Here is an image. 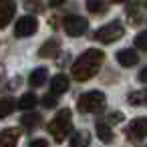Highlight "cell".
<instances>
[{
  "instance_id": "1",
  "label": "cell",
  "mask_w": 147,
  "mask_h": 147,
  "mask_svg": "<svg viewBox=\"0 0 147 147\" xmlns=\"http://www.w3.org/2000/svg\"><path fill=\"white\" fill-rule=\"evenodd\" d=\"M103 61H105L103 51H99V49H89V51H85V53L75 61V65H73V79L79 81V83L93 79V77L99 73Z\"/></svg>"
},
{
  "instance_id": "2",
  "label": "cell",
  "mask_w": 147,
  "mask_h": 147,
  "mask_svg": "<svg viewBox=\"0 0 147 147\" xmlns=\"http://www.w3.org/2000/svg\"><path fill=\"white\" fill-rule=\"evenodd\" d=\"M71 117H73V115H71L69 109H61V111L57 113V117L49 123V133L53 135V139H55L57 143L65 141V137L71 135V131H73V119H71Z\"/></svg>"
},
{
  "instance_id": "3",
  "label": "cell",
  "mask_w": 147,
  "mask_h": 147,
  "mask_svg": "<svg viewBox=\"0 0 147 147\" xmlns=\"http://www.w3.org/2000/svg\"><path fill=\"white\" fill-rule=\"evenodd\" d=\"M77 107L81 113H99L105 107V95L101 91H89L79 97Z\"/></svg>"
},
{
  "instance_id": "4",
  "label": "cell",
  "mask_w": 147,
  "mask_h": 147,
  "mask_svg": "<svg viewBox=\"0 0 147 147\" xmlns=\"http://www.w3.org/2000/svg\"><path fill=\"white\" fill-rule=\"evenodd\" d=\"M123 34H125L123 24L115 20V22H109V24L101 26V28L95 32V38H97L99 42H103V45H111V42H115V40L123 38Z\"/></svg>"
},
{
  "instance_id": "5",
  "label": "cell",
  "mask_w": 147,
  "mask_h": 147,
  "mask_svg": "<svg viewBox=\"0 0 147 147\" xmlns=\"http://www.w3.org/2000/svg\"><path fill=\"white\" fill-rule=\"evenodd\" d=\"M63 26H65V32H67L69 36H81V34H85V32H87L89 22H87V18H83V16L71 14V16H67V18H65Z\"/></svg>"
},
{
  "instance_id": "6",
  "label": "cell",
  "mask_w": 147,
  "mask_h": 147,
  "mask_svg": "<svg viewBox=\"0 0 147 147\" xmlns=\"http://www.w3.org/2000/svg\"><path fill=\"white\" fill-rule=\"evenodd\" d=\"M125 135L129 141H141L147 137V117H137L125 127Z\"/></svg>"
},
{
  "instance_id": "7",
  "label": "cell",
  "mask_w": 147,
  "mask_h": 147,
  "mask_svg": "<svg viewBox=\"0 0 147 147\" xmlns=\"http://www.w3.org/2000/svg\"><path fill=\"white\" fill-rule=\"evenodd\" d=\"M38 30V20L34 16H22L16 26H14V34L18 38H26V36H32L34 32Z\"/></svg>"
},
{
  "instance_id": "8",
  "label": "cell",
  "mask_w": 147,
  "mask_h": 147,
  "mask_svg": "<svg viewBox=\"0 0 147 147\" xmlns=\"http://www.w3.org/2000/svg\"><path fill=\"white\" fill-rule=\"evenodd\" d=\"M14 12H16L14 0H0V28L8 26V22L12 20Z\"/></svg>"
},
{
  "instance_id": "9",
  "label": "cell",
  "mask_w": 147,
  "mask_h": 147,
  "mask_svg": "<svg viewBox=\"0 0 147 147\" xmlns=\"http://www.w3.org/2000/svg\"><path fill=\"white\" fill-rule=\"evenodd\" d=\"M20 139V131L18 129H4V131H0V147H16Z\"/></svg>"
},
{
  "instance_id": "10",
  "label": "cell",
  "mask_w": 147,
  "mask_h": 147,
  "mask_svg": "<svg viewBox=\"0 0 147 147\" xmlns=\"http://www.w3.org/2000/svg\"><path fill=\"white\" fill-rule=\"evenodd\" d=\"M117 61H119L121 67H135L139 63V55L131 49H123V51L117 53Z\"/></svg>"
},
{
  "instance_id": "11",
  "label": "cell",
  "mask_w": 147,
  "mask_h": 147,
  "mask_svg": "<svg viewBox=\"0 0 147 147\" xmlns=\"http://www.w3.org/2000/svg\"><path fill=\"white\" fill-rule=\"evenodd\" d=\"M67 89H69V77L67 75H55L53 77V81H51V93H55V95H63V93H67Z\"/></svg>"
},
{
  "instance_id": "12",
  "label": "cell",
  "mask_w": 147,
  "mask_h": 147,
  "mask_svg": "<svg viewBox=\"0 0 147 147\" xmlns=\"http://www.w3.org/2000/svg\"><path fill=\"white\" fill-rule=\"evenodd\" d=\"M89 143H91V133L89 131H77L73 137H71V147H89Z\"/></svg>"
},
{
  "instance_id": "13",
  "label": "cell",
  "mask_w": 147,
  "mask_h": 147,
  "mask_svg": "<svg viewBox=\"0 0 147 147\" xmlns=\"http://www.w3.org/2000/svg\"><path fill=\"white\" fill-rule=\"evenodd\" d=\"M47 77H49V71L45 69V67H38V69H34L32 73H30V85L32 87H42L45 85V81H47Z\"/></svg>"
},
{
  "instance_id": "14",
  "label": "cell",
  "mask_w": 147,
  "mask_h": 147,
  "mask_svg": "<svg viewBox=\"0 0 147 147\" xmlns=\"http://www.w3.org/2000/svg\"><path fill=\"white\" fill-rule=\"evenodd\" d=\"M127 103L133 105V107H139V105H145V107H147V89H141V91H133V93H129Z\"/></svg>"
},
{
  "instance_id": "15",
  "label": "cell",
  "mask_w": 147,
  "mask_h": 147,
  "mask_svg": "<svg viewBox=\"0 0 147 147\" xmlns=\"http://www.w3.org/2000/svg\"><path fill=\"white\" fill-rule=\"evenodd\" d=\"M16 107H18V103H16L14 99H10V97H2V99H0V119L8 117Z\"/></svg>"
},
{
  "instance_id": "16",
  "label": "cell",
  "mask_w": 147,
  "mask_h": 147,
  "mask_svg": "<svg viewBox=\"0 0 147 147\" xmlns=\"http://www.w3.org/2000/svg\"><path fill=\"white\" fill-rule=\"evenodd\" d=\"M59 53V40H55V38H51V40H47L40 49H38V57H55Z\"/></svg>"
},
{
  "instance_id": "17",
  "label": "cell",
  "mask_w": 147,
  "mask_h": 147,
  "mask_svg": "<svg viewBox=\"0 0 147 147\" xmlns=\"http://www.w3.org/2000/svg\"><path fill=\"white\" fill-rule=\"evenodd\" d=\"M97 135H99V139L103 141V143H111L113 141V131H111V127H109V123H97Z\"/></svg>"
},
{
  "instance_id": "18",
  "label": "cell",
  "mask_w": 147,
  "mask_h": 147,
  "mask_svg": "<svg viewBox=\"0 0 147 147\" xmlns=\"http://www.w3.org/2000/svg\"><path fill=\"white\" fill-rule=\"evenodd\" d=\"M36 95L34 93H24L22 97H20V101H18V107L22 109V111H28V109H32L34 105H36Z\"/></svg>"
},
{
  "instance_id": "19",
  "label": "cell",
  "mask_w": 147,
  "mask_h": 147,
  "mask_svg": "<svg viewBox=\"0 0 147 147\" xmlns=\"http://www.w3.org/2000/svg\"><path fill=\"white\" fill-rule=\"evenodd\" d=\"M20 123H22V127H26V129H34L36 125H40V115H38V113H28V115H24V117L20 119Z\"/></svg>"
},
{
  "instance_id": "20",
  "label": "cell",
  "mask_w": 147,
  "mask_h": 147,
  "mask_svg": "<svg viewBox=\"0 0 147 147\" xmlns=\"http://www.w3.org/2000/svg\"><path fill=\"white\" fill-rule=\"evenodd\" d=\"M103 6H105L103 0H87V10H89V12H93V14L101 12V10H103Z\"/></svg>"
},
{
  "instance_id": "21",
  "label": "cell",
  "mask_w": 147,
  "mask_h": 147,
  "mask_svg": "<svg viewBox=\"0 0 147 147\" xmlns=\"http://www.w3.org/2000/svg\"><path fill=\"white\" fill-rule=\"evenodd\" d=\"M135 47L141 49V51H147V30H143L135 36Z\"/></svg>"
},
{
  "instance_id": "22",
  "label": "cell",
  "mask_w": 147,
  "mask_h": 147,
  "mask_svg": "<svg viewBox=\"0 0 147 147\" xmlns=\"http://www.w3.org/2000/svg\"><path fill=\"white\" fill-rule=\"evenodd\" d=\"M125 117H123V113H119V111H113V113H109L107 115V123L109 125H117V123H121Z\"/></svg>"
},
{
  "instance_id": "23",
  "label": "cell",
  "mask_w": 147,
  "mask_h": 147,
  "mask_svg": "<svg viewBox=\"0 0 147 147\" xmlns=\"http://www.w3.org/2000/svg\"><path fill=\"white\" fill-rule=\"evenodd\" d=\"M55 105H57V95H55V93H51V95H45V97H42V107L53 109Z\"/></svg>"
},
{
  "instance_id": "24",
  "label": "cell",
  "mask_w": 147,
  "mask_h": 147,
  "mask_svg": "<svg viewBox=\"0 0 147 147\" xmlns=\"http://www.w3.org/2000/svg\"><path fill=\"white\" fill-rule=\"evenodd\" d=\"M30 147H49V143L45 139H34V141H30Z\"/></svg>"
},
{
  "instance_id": "25",
  "label": "cell",
  "mask_w": 147,
  "mask_h": 147,
  "mask_svg": "<svg viewBox=\"0 0 147 147\" xmlns=\"http://www.w3.org/2000/svg\"><path fill=\"white\" fill-rule=\"evenodd\" d=\"M137 79H139L141 83H147V67H145L143 71H139V75H137Z\"/></svg>"
},
{
  "instance_id": "26",
  "label": "cell",
  "mask_w": 147,
  "mask_h": 147,
  "mask_svg": "<svg viewBox=\"0 0 147 147\" xmlns=\"http://www.w3.org/2000/svg\"><path fill=\"white\" fill-rule=\"evenodd\" d=\"M49 2H51V6H61V4L67 2V0H49Z\"/></svg>"
},
{
  "instance_id": "27",
  "label": "cell",
  "mask_w": 147,
  "mask_h": 147,
  "mask_svg": "<svg viewBox=\"0 0 147 147\" xmlns=\"http://www.w3.org/2000/svg\"><path fill=\"white\" fill-rule=\"evenodd\" d=\"M113 2H117V4H119V2H125V0H113Z\"/></svg>"
},
{
  "instance_id": "28",
  "label": "cell",
  "mask_w": 147,
  "mask_h": 147,
  "mask_svg": "<svg viewBox=\"0 0 147 147\" xmlns=\"http://www.w3.org/2000/svg\"><path fill=\"white\" fill-rule=\"evenodd\" d=\"M0 79H2V71H0Z\"/></svg>"
}]
</instances>
